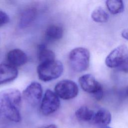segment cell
I'll return each instance as SVG.
<instances>
[{"instance_id":"7","label":"cell","mask_w":128,"mask_h":128,"mask_svg":"<svg viewBox=\"0 0 128 128\" xmlns=\"http://www.w3.org/2000/svg\"><path fill=\"white\" fill-rule=\"evenodd\" d=\"M128 58V48L120 45L114 49L106 56L105 63L110 68H118Z\"/></svg>"},{"instance_id":"20","label":"cell","mask_w":128,"mask_h":128,"mask_svg":"<svg viewBox=\"0 0 128 128\" xmlns=\"http://www.w3.org/2000/svg\"><path fill=\"white\" fill-rule=\"evenodd\" d=\"M120 94L122 97L128 98V86L120 91Z\"/></svg>"},{"instance_id":"19","label":"cell","mask_w":128,"mask_h":128,"mask_svg":"<svg viewBox=\"0 0 128 128\" xmlns=\"http://www.w3.org/2000/svg\"><path fill=\"white\" fill-rule=\"evenodd\" d=\"M118 70L124 72H128V58L126 59L118 68Z\"/></svg>"},{"instance_id":"6","label":"cell","mask_w":128,"mask_h":128,"mask_svg":"<svg viewBox=\"0 0 128 128\" xmlns=\"http://www.w3.org/2000/svg\"><path fill=\"white\" fill-rule=\"evenodd\" d=\"M60 104L59 97L55 92L47 90L42 100L40 111L44 115L48 116L56 112L59 108Z\"/></svg>"},{"instance_id":"2","label":"cell","mask_w":128,"mask_h":128,"mask_svg":"<svg viewBox=\"0 0 128 128\" xmlns=\"http://www.w3.org/2000/svg\"><path fill=\"white\" fill-rule=\"evenodd\" d=\"M64 70L62 64L59 60L41 63L37 67L39 79L44 82H49L59 78Z\"/></svg>"},{"instance_id":"4","label":"cell","mask_w":128,"mask_h":128,"mask_svg":"<svg viewBox=\"0 0 128 128\" xmlns=\"http://www.w3.org/2000/svg\"><path fill=\"white\" fill-rule=\"evenodd\" d=\"M78 82L82 88L86 92L92 94L95 99L100 100L102 98V88L92 75H82L79 78Z\"/></svg>"},{"instance_id":"23","label":"cell","mask_w":128,"mask_h":128,"mask_svg":"<svg viewBox=\"0 0 128 128\" xmlns=\"http://www.w3.org/2000/svg\"><path fill=\"white\" fill-rule=\"evenodd\" d=\"M102 128H110L108 127V126H104V127H102Z\"/></svg>"},{"instance_id":"22","label":"cell","mask_w":128,"mask_h":128,"mask_svg":"<svg viewBox=\"0 0 128 128\" xmlns=\"http://www.w3.org/2000/svg\"><path fill=\"white\" fill-rule=\"evenodd\" d=\"M57 128V126L54 124H49V125H48L46 126L42 127V128Z\"/></svg>"},{"instance_id":"12","label":"cell","mask_w":128,"mask_h":128,"mask_svg":"<svg viewBox=\"0 0 128 128\" xmlns=\"http://www.w3.org/2000/svg\"><path fill=\"white\" fill-rule=\"evenodd\" d=\"M112 116L110 112L106 109L102 108L94 113L92 122L94 124L99 126H106L111 121Z\"/></svg>"},{"instance_id":"16","label":"cell","mask_w":128,"mask_h":128,"mask_svg":"<svg viewBox=\"0 0 128 128\" xmlns=\"http://www.w3.org/2000/svg\"><path fill=\"white\" fill-rule=\"evenodd\" d=\"M106 6L108 10L112 14H118L124 10V4L120 0H108Z\"/></svg>"},{"instance_id":"21","label":"cell","mask_w":128,"mask_h":128,"mask_svg":"<svg viewBox=\"0 0 128 128\" xmlns=\"http://www.w3.org/2000/svg\"><path fill=\"white\" fill-rule=\"evenodd\" d=\"M122 36L123 38L128 40V28L124 29L122 31Z\"/></svg>"},{"instance_id":"13","label":"cell","mask_w":128,"mask_h":128,"mask_svg":"<svg viewBox=\"0 0 128 128\" xmlns=\"http://www.w3.org/2000/svg\"><path fill=\"white\" fill-rule=\"evenodd\" d=\"M38 56L40 64L55 60V54L54 52L48 48L44 44L39 46Z\"/></svg>"},{"instance_id":"18","label":"cell","mask_w":128,"mask_h":128,"mask_svg":"<svg viewBox=\"0 0 128 128\" xmlns=\"http://www.w3.org/2000/svg\"><path fill=\"white\" fill-rule=\"evenodd\" d=\"M9 21L8 16L4 12L0 10V27L8 23Z\"/></svg>"},{"instance_id":"9","label":"cell","mask_w":128,"mask_h":128,"mask_svg":"<svg viewBox=\"0 0 128 128\" xmlns=\"http://www.w3.org/2000/svg\"><path fill=\"white\" fill-rule=\"evenodd\" d=\"M6 59L9 64L16 68L26 64L28 58L24 51L18 48H15L8 52L6 55Z\"/></svg>"},{"instance_id":"10","label":"cell","mask_w":128,"mask_h":128,"mask_svg":"<svg viewBox=\"0 0 128 128\" xmlns=\"http://www.w3.org/2000/svg\"><path fill=\"white\" fill-rule=\"evenodd\" d=\"M18 75L16 68L9 64H0V85L15 80Z\"/></svg>"},{"instance_id":"3","label":"cell","mask_w":128,"mask_h":128,"mask_svg":"<svg viewBox=\"0 0 128 128\" xmlns=\"http://www.w3.org/2000/svg\"><path fill=\"white\" fill-rule=\"evenodd\" d=\"M90 54L84 48L78 47L74 48L70 52L68 60L72 69L76 72L86 70L89 66Z\"/></svg>"},{"instance_id":"5","label":"cell","mask_w":128,"mask_h":128,"mask_svg":"<svg viewBox=\"0 0 128 128\" xmlns=\"http://www.w3.org/2000/svg\"><path fill=\"white\" fill-rule=\"evenodd\" d=\"M54 92L63 100H70L76 97L78 93V88L72 80H63L58 82L54 87Z\"/></svg>"},{"instance_id":"14","label":"cell","mask_w":128,"mask_h":128,"mask_svg":"<svg viewBox=\"0 0 128 128\" xmlns=\"http://www.w3.org/2000/svg\"><path fill=\"white\" fill-rule=\"evenodd\" d=\"M94 114V111L86 106L79 108L75 112L76 118L79 120L84 122H92Z\"/></svg>"},{"instance_id":"11","label":"cell","mask_w":128,"mask_h":128,"mask_svg":"<svg viewBox=\"0 0 128 128\" xmlns=\"http://www.w3.org/2000/svg\"><path fill=\"white\" fill-rule=\"evenodd\" d=\"M37 10L35 8H26L22 13L19 21V26L22 28L28 27L35 20Z\"/></svg>"},{"instance_id":"1","label":"cell","mask_w":128,"mask_h":128,"mask_svg":"<svg viewBox=\"0 0 128 128\" xmlns=\"http://www.w3.org/2000/svg\"><path fill=\"white\" fill-rule=\"evenodd\" d=\"M21 100V93L17 89L8 88L0 91V119L20 122L21 120L20 112Z\"/></svg>"},{"instance_id":"8","label":"cell","mask_w":128,"mask_h":128,"mask_svg":"<svg viewBox=\"0 0 128 128\" xmlns=\"http://www.w3.org/2000/svg\"><path fill=\"white\" fill-rule=\"evenodd\" d=\"M42 89L40 84L32 82L28 85L22 93L24 99L32 105H36L42 99Z\"/></svg>"},{"instance_id":"15","label":"cell","mask_w":128,"mask_h":128,"mask_svg":"<svg viewBox=\"0 0 128 128\" xmlns=\"http://www.w3.org/2000/svg\"><path fill=\"white\" fill-rule=\"evenodd\" d=\"M63 32V29L60 26L52 24L46 28L45 34L46 38L50 40H58L62 37Z\"/></svg>"},{"instance_id":"17","label":"cell","mask_w":128,"mask_h":128,"mask_svg":"<svg viewBox=\"0 0 128 128\" xmlns=\"http://www.w3.org/2000/svg\"><path fill=\"white\" fill-rule=\"evenodd\" d=\"M91 17L93 20L97 22H106L108 20V15L101 7L96 8L92 12Z\"/></svg>"}]
</instances>
